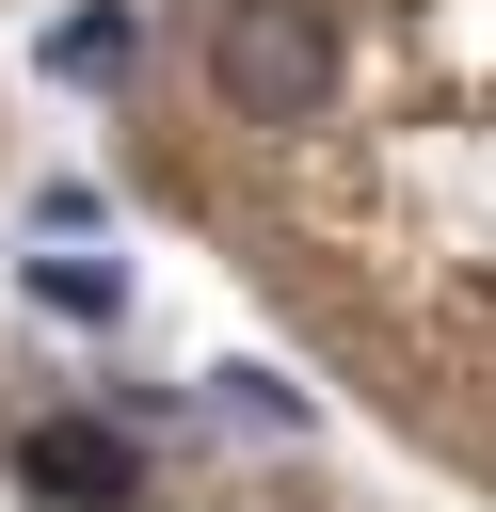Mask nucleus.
Listing matches in <instances>:
<instances>
[{
	"mask_svg": "<svg viewBox=\"0 0 496 512\" xmlns=\"http://www.w3.org/2000/svg\"><path fill=\"white\" fill-rule=\"evenodd\" d=\"M208 80L240 128H320L336 112V16L320 0H224L208 16Z\"/></svg>",
	"mask_w": 496,
	"mask_h": 512,
	"instance_id": "1",
	"label": "nucleus"
},
{
	"mask_svg": "<svg viewBox=\"0 0 496 512\" xmlns=\"http://www.w3.org/2000/svg\"><path fill=\"white\" fill-rule=\"evenodd\" d=\"M16 480H32L48 512H128V496H144V448H128L112 416H48V432L16 448Z\"/></svg>",
	"mask_w": 496,
	"mask_h": 512,
	"instance_id": "2",
	"label": "nucleus"
},
{
	"mask_svg": "<svg viewBox=\"0 0 496 512\" xmlns=\"http://www.w3.org/2000/svg\"><path fill=\"white\" fill-rule=\"evenodd\" d=\"M32 304H64V320H96V304H112V272H96V256H32Z\"/></svg>",
	"mask_w": 496,
	"mask_h": 512,
	"instance_id": "4",
	"label": "nucleus"
},
{
	"mask_svg": "<svg viewBox=\"0 0 496 512\" xmlns=\"http://www.w3.org/2000/svg\"><path fill=\"white\" fill-rule=\"evenodd\" d=\"M48 64H64V80H112V64H128V16H64V48H48Z\"/></svg>",
	"mask_w": 496,
	"mask_h": 512,
	"instance_id": "3",
	"label": "nucleus"
}]
</instances>
